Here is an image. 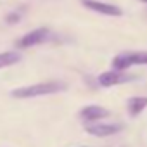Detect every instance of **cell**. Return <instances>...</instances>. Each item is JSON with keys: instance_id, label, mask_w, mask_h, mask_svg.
I'll list each match as a JSON object with an SVG mask.
<instances>
[{"instance_id": "1", "label": "cell", "mask_w": 147, "mask_h": 147, "mask_svg": "<svg viewBox=\"0 0 147 147\" xmlns=\"http://www.w3.org/2000/svg\"><path fill=\"white\" fill-rule=\"evenodd\" d=\"M66 83L64 82H43V83H36V85H30V87H23V88H16L12 92L14 97L18 99H30V97H38V95H50V94H57L66 90Z\"/></svg>"}, {"instance_id": "2", "label": "cell", "mask_w": 147, "mask_h": 147, "mask_svg": "<svg viewBox=\"0 0 147 147\" xmlns=\"http://www.w3.org/2000/svg\"><path fill=\"white\" fill-rule=\"evenodd\" d=\"M111 66L114 71H126L131 66H147V52H121L113 61Z\"/></svg>"}, {"instance_id": "3", "label": "cell", "mask_w": 147, "mask_h": 147, "mask_svg": "<svg viewBox=\"0 0 147 147\" xmlns=\"http://www.w3.org/2000/svg\"><path fill=\"white\" fill-rule=\"evenodd\" d=\"M135 80V75H126L123 71H104L99 75L97 82L100 87H114V85H121V83H128V82H133Z\"/></svg>"}, {"instance_id": "4", "label": "cell", "mask_w": 147, "mask_h": 147, "mask_svg": "<svg viewBox=\"0 0 147 147\" xmlns=\"http://www.w3.org/2000/svg\"><path fill=\"white\" fill-rule=\"evenodd\" d=\"M123 123H88L85 125V131L94 137H111L123 130Z\"/></svg>"}, {"instance_id": "5", "label": "cell", "mask_w": 147, "mask_h": 147, "mask_svg": "<svg viewBox=\"0 0 147 147\" xmlns=\"http://www.w3.org/2000/svg\"><path fill=\"white\" fill-rule=\"evenodd\" d=\"M82 5L87 7L88 11H94L104 16H113V18L123 16V9L114 4H106V2H99V0H82Z\"/></svg>"}, {"instance_id": "6", "label": "cell", "mask_w": 147, "mask_h": 147, "mask_svg": "<svg viewBox=\"0 0 147 147\" xmlns=\"http://www.w3.org/2000/svg\"><path fill=\"white\" fill-rule=\"evenodd\" d=\"M49 36H50V31L47 28H38V30H33V31L26 33L23 38H19L16 42V47L18 49H28V47H33V45H38V43L45 42Z\"/></svg>"}, {"instance_id": "7", "label": "cell", "mask_w": 147, "mask_h": 147, "mask_svg": "<svg viewBox=\"0 0 147 147\" xmlns=\"http://www.w3.org/2000/svg\"><path fill=\"white\" fill-rule=\"evenodd\" d=\"M109 111L102 106H87L80 111V118L87 123H99L102 118H107Z\"/></svg>"}, {"instance_id": "8", "label": "cell", "mask_w": 147, "mask_h": 147, "mask_svg": "<svg viewBox=\"0 0 147 147\" xmlns=\"http://www.w3.org/2000/svg\"><path fill=\"white\" fill-rule=\"evenodd\" d=\"M147 107V97L145 95H135L126 100V109L130 116H138L144 109Z\"/></svg>"}, {"instance_id": "9", "label": "cell", "mask_w": 147, "mask_h": 147, "mask_svg": "<svg viewBox=\"0 0 147 147\" xmlns=\"http://www.w3.org/2000/svg\"><path fill=\"white\" fill-rule=\"evenodd\" d=\"M21 61V54L16 52V50H9V52H2L0 54V67H7V66H12L16 62Z\"/></svg>"}, {"instance_id": "10", "label": "cell", "mask_w": 147, "mask_h": 147, "mask_svg": "<svg viewBox=\"0 0 147 147\" xmlns=\"http://www.w3.org/2000/svg\"><path fill=\"white\" fill-rule=\"evenodd\" d=\"M138 2H142V4H147V0H138Z\"/></svg>"}]
</instances>
